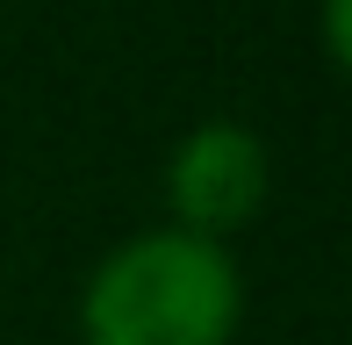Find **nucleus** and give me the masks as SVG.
Instances as JSON below:
<instances>
[{
	"instance_id": "nucleus-1",
	"label": "nucleus",
	"mask_w": 352,
	"mask_h": 345,
	"mask_svg": "<svg viewBox=\"0 0 352 345\" xmlns=\"http://www.w3.org/2000/svg\"><path fill=\"white\" fill-rule=\"evenodd\" d=\"M245 324V280L230 245L158 223L94 259L79 288L87 345H230Z\"/></svg>"
},
{
	"instance_id": "nucleus-2",
	"label": "nucleus",
	"mask_w": 352,
	"mask_h": 345,
	"mask_svg": "<svg viewBox=\"0 0 352 345\" xmlns=\"http://www.w3.org/2000/svg\"><path fill=\"white\" fill-rule=\"evenodd\" d=\"M266 137L252 122H230V115H209L166 151V209H173V230L187 238H209V245H230L252 216L266 209Z\"/></svg>"
}]
</instances>
